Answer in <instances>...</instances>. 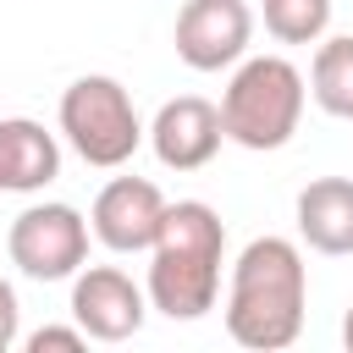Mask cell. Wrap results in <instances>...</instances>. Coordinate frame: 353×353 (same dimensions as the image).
Returning a JSON list of instances; mask_svg holds the SVG:
<instances>
[{"mask_svg":"<svg viewBox=\"0 0 353 353\" xmlns=\"http://www.w3.org/2000/svg\"><path fill=\"white\" fill-rule=\"evenodd\" d=\"M303 303H309V270L298 243L287 237H254L226 287V336L248 353H281L303 331Z\"/></svg>","mask_w":353,"mask_h":353,"instance_id":"cell-1","label":"cell"},{"mask_svg":"<svg viewBox=\"0 0 353 353\" xmlns=\"http://www.w3.org/2000/svg\"><path fill=\"white\" fill-rule=\"evenodd\" d=\"M221 259H226V226L204 199H176L160 215V232L149 243V309L165 320H204L221 298Z\"/></svg>","mask_w":353,"mask_h":353,"instance_id":"cell-2","label":"cell"},{"mask_svg":"<svg viewBox=\"0 0 353 353\" xmlns=\"http://www.w3.org/2000/svg\"><path fill=\"white\" fill-rule=\"evenodd\" d=\"M303 72L287 55H248L221 94V132L254 154L281 149L303 121Z\"/></svg>","mask_w":353,"mask_h":353,"instance_id":"cell-3","label":"cell"},{"mask_svg":"<svg viewBox=\"0 0 353 353\" xmlns=\"http://www.w3.org/2000/svg\"><path fill=\"white\" fill-rule=\"evenodd\" d=\"M61 138L72 143V154L83 165L116 171V165H127L138 154L143 121L132 110V94L116 77L88 72V77L66 83V94H61Z\"/></svg>","mask_w":353,"mask_h":353,"instance_id":"cell-4","label":"cell"},{"mask_svg":"<svg viewBox=\"0 0 353 353\" xmlns=\"http://www.w3.org/2000/svg\"><path fill=\"white\" fill-rule=\"evenodd\" d=\"M6 254L28 281H66L88 259V221L72 204H55V199L28 204L6 232Z\"/></svg>","mask_w":353,"mask_h":353,"instance_id":"cell-5","label":"cell"},{"mask_svg":"<svg viewBox=\"0 0 353 353\" xmlns=\"http://www.w3.org/2000/svg\"><path fill=\"white\" fill-rule=\"evenodd\" d=\"M248 39H254V11L248 0H182L176 11V61L193 66V72H221V66H237L248 55Z\"/></svg>","mask_w":353,"mask_h":353,"instance_id":"cell-6","label":"cell"},{"mask_svg":"<svg viewBox=\"0 0 353 353\" xmlns=\"http://www.w3.org/2000/svg\"><path fill=\"white\" fill-rule=\"evenodd\" d=\"M149 314V292L116 270V265H88L72 276V320L83 325V336L94 342H127L143 331Z\"/></svg>","mask_w":353,"mask_h":353,"instance_id":"cell-7","label":"cell"},{"mask_svg":"<svg viewBox=\"0 0 353 353\" xmlns=\"http://www.w3.org/2000/svg\"><path fill=\"white\" fill-rule=\"evenodd\" d=\"M160 215H165V193L149 176H110L88 210V232L110 254H143L160 232Z\"/></svg>","mask_w":353,"mask_h":353,"instance_id":"cell-8","label":"cell"},{"mask_svg":"<svg viewBox=\"0 0 353 353\" xmlns=\"http://www.w3.org/2000/svg\"><path fill=\"white\" fill-rule=\"evenodd\" d=\"M143 138H149V149H154V160L165 171H199V165L215 160V149L226 138L221 132V105H210L199 94H176V99H165L154 110Z\"/></svg>","mask_w":353,"mask_h":353,"instance_id":"cell-9","label":"cell"},{"mask_svg":"<svg viewBox=\"0 0 353 353\" xmlns=\"http://www.w3.org/2000/svg\"><path fill=\"white\" fill-rule=\"evenodd\" d=\"M61 176V143L33 116H0V193H39Z\"/></svg>","mask_w":353,"mask_h":353,"instance_id":"cell-10","label":"cell"},{"mask_svg":"<svg viewBox=\"0 0 353 353\" xmlns=\"http://www.w3.org/2000/svg\"><path fill=\"white\" fill-rule=\"evenodd\" d=\"M298 237L314 254H353V182L347 176H314L298 193Z\"/></svg>","mask_w":353,"mask_h":353,"instance_id":"cell-11","label":"cell"},{"mask_svg":"<svg viewBox=\"0 0 353 353\" xmlns=\"http://www.w3.org/2000/svg\"><path fill=\"white\" fill-rule=\"evenodd\" d=\"M309 94L325 116L353 121V33L320 39V50L309 61Z\"/></svg>","mask_w":353,"mask_h":353,"instance_id":"cell-12","label":"cell"},{"mask_svg":"<svg viewBox=\"0 0 353 353\" xmlns=\"http://www.w3.org/2000/svg\"><path fill=\"white\" fill-rule=\"evenodd\" d=\"M331 28V0H265V33L276 44H320Z\"/></svg>","mask_w":353,"mask_h":353,"instance_id":"cell-13","label":"cell"},{"mask_svg":"<svg viewBox=\"0 0 353 353\" xmlns=\"http://www.w3.org/2000/svg\"><path fill=\"white\" fill-rule=\"evenodd\" d=\"M83 342H88L83 325H44V331L28 336V353H77Z\"/></svg>","mask_w":353,"mask_h":353,"instance_id":"cell-14","label":"cell"},{"mask_svg":"<svg viewBox=\"0 0 353 353\" xmlns=\"http://www.w3.org/2000/svg\"><path fill=\"white\" fill-rule=\"evenodd\" d=\"M17 320H22V309H17V292H11V281L0 276V353L17 342Z\"/></svg>","mask_w":353,"mask_h":353,"instance_id":"cell-15","label":"cell"},{"mask_svg":"<svg viewBox=\"0 0 353 353\" xmlns=\"http://www.w3.org/2000/svg\"><path fill=\"white\" fill-rule=\"evenodd\" d=\"M342 342H347V353H353V309L342 314Z\"/></svg>","mask_w":353,"mask_h":353,"instance_id":"cell-16","label":"cell"}]
</instances>
